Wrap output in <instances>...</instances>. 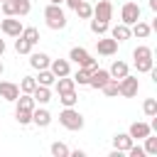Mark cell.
Instances as JSON below:
<instances>
[{
	"label": "cell",
	"instance_id": "ee69618b",
	"mask_svg": "<svg viewBox=\"0 0 157 157\" xmlns=\"http://www.w3.org/2000/svg\"><path fill=\"white\" fill-rule=\"evenodd\" d=\"M49 2H52V5H61L64 0H49Z\"/></svg>",
	"mask_w": 157,
	"mask_h": 157
},
{
	"label": "cell",
	"instance_id": "8fae6325",
	"mask_svg": "<svg viewBox=\"0 0 157 157\" xmlns=\"http://www.w3.org/2000/svg\"><path fill=\"white\" fill-rule=\"evenodd\" d=\"M96 47H98V54H103V56H113V54L118 52V42H115L113 37H108V39H98Z\"/></svg>",
	"mask_w": 157,
	"mask_h": 157
},
{
	"label": "cell",
	"instance_id": "484cf974",
	"mask_svg": "<svg viewBox=\"0 0 157 157\" xmlns=\"http://www.w3.org/2000/svg\"><path fill=\"white\" fill-rule=\"evenodd\" d=\"M37 88V78H32V76H25L22 81H20V93H32Z\"/></svg>",
	"mask_w": 157,
	"mask_h": 157
},
{
	"label": "cell",
	"instance_id": "44dd1931",
	"mask_svg": "<svg viewBox=\"0 0 157 157\" xmlns=\"http://www.w3.org/2000/svg\"><path fill=\"white\" fill-rule=\"evenodd\" d=\"M54 83H56V91H59V93L74 91V86H76V83H74V78H69V76H59V78H56Z\"/></svg>",
	"mask_w": 157,
	"mask_h": 157
},
{
	"label": "cell",
	"instance_id": "bcb514c9",
	"mask_svg": "<svg viewBox=\"0 0 157 157\" xmlns=\"http://www.w3.org/2000/svg\"><path fill=\"white\" fill-rule=\"evenodd\" d=\"M0 2H2V0H0Z\"/></svg>",
	"mask_w": 157,
	"mask_h": 157
},
{
	"label": "cell",
	"instance_id": "f546056e",
	"mask_svg": "<svg viewBox=\"0 0 157 157\" xmlns=\"http://www.w3.org/2000/svg\"><path fill=\"white\" fill-rule=\"evenodd\" d=\"M15 118H17L20 125H29V123H32V110H20V108H15Z\"/></svg>",
	"mask_w": 157,
	"mask_h": 157
},
{
	"label": "cell",
	"instance_id": "836d02e7",
	"mask_svg": "<svg viewBox=\"0 0 157 157\" xmlns=\"http://www.w3.org/2000/svg\"><path fill=\"white\" fill-rule=\"evenodd\" d=\"M132 59L137 61V59H152V49L150 47H137L135 52H132Z\"/></svg>",
	"mask_w": 157,
	"mask_h": 157
},
{
	"label": "cell",
	"instance_id": "d590c367",
	"mask_svg": "<svg viewBox=\"0 0 157 157\" xmlns=\"http://www.w3.org/2000/svg\"><path fill=\"white\" fill-rule=\"evenodd\" d=\"M135 66H137L140 74H150V71H152V59H137Z\"/></svg>",
	"mask_w": 157,
	"mask_h": 157
},
{
	"label": "cell",
	"instance_id": "5b68a950",
	"mask_svg": "<svg viewBox=\"0 0 157 157\" xmlns=\"http://www.w3.org/2000/svg\"><path fill=\"white\" fill-rule=\"evenodd\" d=\"M120 20H123V25H135L137 20H140V5L137 2H125L123 5V10H120Z\"/></svg>",
	"mask_w": 157,
	"mask_h": 157
},
{
	"label": "cell",
	"instance_id": "277c9868",
	"mask_svg": "<svg viewBox=\"0 0 157 157\" xmlns=\"http://www.w3.org/2000/svg\"><path fill=\"white\" fill-rule=\"evenodd\" d=\"M137 88H140V81H137V76H123V78H118V93L120 96H125V98H132V96H137Z\"/></svg>",
	"mask_w": 157,
	"mask_h": 157
},
{
	"label": "cell",
	"instance_id": "f1b7e54d",
	"mask_svg": "<svg viewBox=\"0 0 157 157\" xmlns=\"http://www.w3.org/2000/svg\"><path fill=\"white\" fill-rule=\"evenodd\" d=\"M91 32H93V34H98V37H101V34H105V32H108V22H101V20H96V17H93V20H91Z\"/></svg>",
	"mask_w": 157,
	"mask_h": 157
},
{
	"label": "cell",
	"instance_id": "7a4b0ae2",
	"mask_svg": "<svg viewBox=\"0 0 157 157\" xmlns=\"http://www.w3.org/2000/svg\"><path fill=\"white\" fill-rule=\"evenodd\" d=\"M69 59H71L74 64H78V66H83V69H88V71H96V69H98V61H96V59H91V54H88L83 47H74V49L69 52Z\"/></svg>",
	"mask_w": 157,
	"mask_h": 157
},
{
	"label": "cell",
	"instance_id": "83f0119b",
	"mask_svg": "<svg viewBox=\"0 0 157 157\" xmlns=\"http://www.w3.org/2000/svg\"><path fill=\"white\" fill-rule=\"evenodd\" d=\"M0 7H2V12H5V17L17 15V0H2V2H0Z\"/></svg>",
	"mask_w": 157,
	"mask_h": 157
},
{
	"label": "cell",
	"instance_id": "9a60e30c",
	"mask_svg": "<svg viewBox=\"0 0 157 157\" xmlns=\"http://www.w3.org/2000/svg\"><path fill=\"white\" fill-rule=\"evenodd\" d=\"M32 98H34V103H49L52 101V91H49V86H42V83H37V88L32 91Z\"/></svg>",
	"mask_w": 157,
	"mask_h": 157
},
{
	"label": "cell",
	"instance_id": "cb8c5ba5",
	"mask_svg": "<svg viewBox=\"0 0 157 157\" xmlns=\"http://www.w3.org/2000/svg\"><path fill=\"white\" fill-rule=\"evenodd\" d=\"M88 78H91V71L83 69V66H78V71H76V76H74V83H78V86H88Z\"/></svg>",
	"mask_w": 157,
	"mask_h": 157
},
{
	"label": "cell",
	"instance_id": "e0dca14e",
	"mask_svg": "<svg viewBox=\"0 0 157 157\" xmlns=\"http://www.w3.org/2000/svg\"><path fill=\"white\" fill-rule=\"evenodd\" d=\"M110 37L115 39V42H125V39H130V27L128 25H115L113 29H110Z\"/></svg>",
	"mask_w": 157,
	"mask_h": 157
},
{
	"label": "cell",
	"instance_id": "52a82bcc",
	"mask_svg": "<svg viewBox=\"0 0 157 157\" xmlns=\"http://www.w3.org/2000/svg\"><path fill=\"white\" fill-rule=\"evenodd\" d=\"M93 17L101 20V22H110V17H113V5H110V0H101V2L93 7Z\"/></svg>",
	"mask_w": 157,
	"mask_h": 157
},
{
	"label": "cell",
	"instance_id": "ba28073f",
	"mask_svg": "<svg viewBox=\"0 0 157 157\" xmlns=\"http://www.w3.org/2000/svg\"><path fill=\"white\" fill-rule=\"evenodd\" d=\"M17 96H20V86H17V83L0 81V98H5V101H10V103H15V101H17Z\"/></svg>",
	"mask_w": 157,
	"mask_h": 157
},
{
	"label": "cell",
	"instance_id": "6da1fadb",
	"mask_svg": "<svg viewBox=\"0 0 157 157\" xmlns=\"http://www.w3.org/2000/svg\"><path fill=\"white\" fill-rule=\"evenodd\" d=\"M44 20H47V27L49 29H64L66 27V15H64V10L59 7V5H47V10H44Z\"/></svg>",
	"mask_w": 157,
	"mask_h": 157
},
{
	"label": "cell",
	"instance_id": "3957f363",
	"mask_svg": "<svg viewBox=\"0 0 157 157\" xmlns=\"http://www.w3.org/2000/svg\"><path fill=\"white\" fill-rule=\"evenodd\" d=\"M59 123H61L66 130H81V128H83V115H81L78 110H74V108H64V110L59 113Z\"/></svg>",
	"mask_w": 157,
	"mask_h": 157
},
{
	"label": "cell",
	"instance_id": "d4e9b609",
	"mask_svg": "<svg viewBox=\"0 0 157 157\" xmlns=\"http://www.w3.org/2000/svg\"><path fill=\"white\" fill-rule=\"evenodd\" d=\"M56 81V76L49 71V69H39V78H37V83H42V86H52Z\"/></svg>",
	"mask_w": 157,
	"mask_h": 157
},
{
	"label": "cell",
	"instance_id": "d6a6232c",
	"mask_svg": "<svg viewBox=\"0 0 157 157\" xmlns=\"http://www.w3.org/2000/svg\"><path fill=\"white\" fill-rule=\"evenodd\" d=\"M69 152H71V150H69L64 142H54V145H52V155H54V157H69Z\"/></svg>",
	"mask_w": 157,
	"mask_h": 157
},
{
	"label": "cell",
	"instance_id": "7c38bea8",
	"mask_svg": "<svg viewBox=\"0 0 157 157\" xmlns=\"http://www.w3.org/2000/svg\"><path fill=\"white\" fill-rule=\"evenodd\" d=\"M150 132H152V128H150L147 123H132L130 130H128V135H130L132 140H145Z\"/></svg>",
	"mask_w": 157,
	"mask_h": 157
},
{
	"label": "cell",
	"instance_id": "f35d334b",
	"mask_svg": "<svg viewBox=\"0 0 157 157\" xmlns=\"http://www.w3.org/2000/svg\"><path fill=\"white\" fill-rule=\"evenodd\" d=\"M128 155H130V157H145V150H142V147H135V145H130Z\"/></svg>",
	"mask_w": 157,
	"mask_h": 157
},
{
	"label": "cell",
	"instance_id": "2e32d148",
	"mask_svg": "<svg viewBox=\"0 0 157 157\" xmlns=\"http://www.w3.org/2000/svg\"><path fill=\"white\" fill-rule=\"evenodd\" d=\"M130 145H132V137H130L128 132H118V135L113 137V147H115V150H120V152H128V150H130Z\"/></svg>",
	"mask_w": 157,
	"mask_h": 157
},
{
	"label": "cell",
	"instance_id": "5bb4252c",
	"mask_svg": "<svg viewBox=\"0 0 157 157\" xmlns=\"http://www.w3.org/2000/svg\"><path fill=\"white\" fill-rule=\"evenodd\" d=\"M49 56L44 54V52H34V54H29V66L32 69H49Z\"/></svg>",
	"mask_w": 157,
	"mask_h": 157
},
{
	"label": "cell",
	"instance_id": "8d00e7d4",
	"mask_svg": "<svg viewBox=\"0 0 157 157\" xmlns=\"http://www.w3.org/2000/svg\"><path fill=\"white\" fill-rule=\"evenodd\" d=\"M101 91H103L105 96H110V98H113V96H118V81H115V78H110V81H108Z\"/></svg>",
	"mask_w": 157,
	"mask_h": 157
},
{
	"label": "cell",
	"instance_id": "d6986e66",
	"mask_svg": "<svg viewBox=\"0 0 157 157\" xmlns=\"http://www.w3.org/2000/svg\"><path fill=\"white\" fill-rule=\"evenodd\" d=\"M15 103H17L20 110H34V98H32V93H20Z\"/></svg>",
	"mask_w": 157,
	"mask_h": 157
},
{
	"label": "cell",
	"instance_id": "9c48e42d",
	"mask_svg": "<svg viewBox=\"0 0 157 157\" xmlns=\"http://www.w3.org/2000/svg\"><path fill=\"white\" fill-rule=\"evenodd\" d=\"M108 81H110V74H108L105 69H96V71H91L88 86H91V88H103Z\"/></svg>",
	"mask_w": 157,
	"mask_h": 157
},
{
	"label": "cell",
	"instance_id": "603a6c76",
	"mask_svg": "<svg viewBox=\"0 0 157 157\" xmlns=\"http://www.w3.org/2000/svg\"><path fill=\"white\" fill-rule=\"evenodd\" d=\"M59 101L64 103V108H74L78 96H76V91H66V93H59Z\"/></svg>",
	"mask_w": 157,
	"mask_h": 157
},
{
	"label": "cell",
	"instance_id": "74e56055",
	"mask_svg": "<svg viewBox=\"0 0 157 157\" xmlns=\"http://www.w3.org/2000/svg\"><path fill=\"white\" fill-rule=\"evenodd\" d=\"M29 7H32V5H29V0H17V15H20V17H22V15H27V12H29Z\"/></svg>",
	"mask_w": 157,
	"mask_h": 157
},
{
	"label": "cell",
	"instance_id": "b9f144b4",
	"mask_svg": "<svg viewBox=\"0 0 157 157\" xmlns=\"http://www.w3.org/2000/svg\"><path fill=\"white\" fill-rule=\"evenodd\" d=\"M150 10H155V12H157V0H150Z\"/></svg>",
	"mask_w": 157,
	"mask_h": 157
},
{
	"label": "cell",
	"instance_id": "1f68e13d",
	"mask_svg": "<svg viewBox=\"0 0 157 157\" xmlns=\"http://www.w3.org/2000/svg\"><path fill=\"white\" fill-rule=\"evenodd\" d=\"M145 155H157V137H152V135H147L145 137Z\"/></svg>",
	"mask_w": 157,
	"mask_h": 157
},
{
	"label": "cell",
	"instance_id": "e575fe53",
	"mask_svg": "<svg viewBox=\"0 0 157 157\" xmlns=\"http://www.w3.org/2000/svg\"><path fill=\"white\" fill-rule=\"evenodd\" d=\"M142 110H145V115H150V118L157 115V101H155V98H147V101L142 103Z\"/></svg>",
	"mask_w": 157,
	"mask_h": 157
},
{
	"label": "cell",
	"instance_id": "ab89813d",
	"mask_svg": "<svg viewBox=\"0 0 157 157\" xmlns=\"http://www.w3.org/2000/svg\"><path fill=\"white\" fill-rule=\"evenodd\" d=\"M64 2H66V5H69V7H71V10H76V5H78V2H81V0H64Z\"/></svg>",
	"mask_w": 157,
	"mask_h": 157
},
{
	"label": "cell",
	"instance_id": "4316f807",
	"mask_svg": "<svg viewBox=\"0 0 157 157\" xmlns=\"http://www.w3.org/2000/svg\"><path fill=\"white\" fill-rule=\"evenodd\" d=\"M76 15H78L81 20H88V17L93 15V7H91L88 2H83V0H81V2L76 5Z\"/></svg>",
	"mask_w": 157,
	"mask_h": 157
},
{
	"label": "cell",
	"instance_id": "ac0fdd59",
	"mask_svg": "<svg viewBox=\"0 0 157 157\" xmlns=\"http://www.w3.org/2000/svg\"><path fill=\"white\" fill-rule=\"evenodd\" d=\"M108 74H110V78H123V76H128V64L125 61H113V66L108 69Z\"/></svg>",
	"mask_w": 157,
	"mask_h": 157
},
{
	"label": "cell",
	"instance_id": "60d3db41",
	"mask_svg": "<svg viewBox=\"0 0 157 157\" xmlns=\"http://www.w3.org/2000/svg\"><path fill=\"white\" fill-rule=\"evenodd\" d=\"M69 155H71V157H83L86 152H83V150H74V152H69Z\"/></svg>",
	"mask_w": 157,
	"mask_h": 157
},
{
	"label": "cell",
	"instance_id": "ffe728a7",
	"mask_svg": "<svg viewBox=\"0 0 157 157\" xmlns=\"http://www.w3.org/2000/svg\"><path fill=\"white\" fill-rule=\"evenodd\" d=\"M150 32H152V27H150L147 22H140V20H137V22L132 25V29H130V34H135V37H140V39H145Z\"/></svg>",
	"mask_w": 157,
	"mask_h": 157
},
{
	"label": "cell",
	"instance_id": "30bf717a",
	"mask_svg": "<svg viewBox=\"0 0 157 157\" xmlns=\"http://www.w3.org/2000/svg\"><path fill=\"white\" fill-rule=\"evenodd\" d=\"M49 71L59 78V76H69V71H71V64H69V59H54V61H49Z\"/></svg>",
	"mask_w": 157,
	"mask_h": 157
},
{
	"label": "cell",
	"instance_id": "f6af8a7d",
	"mask_svg": "<svg viewBox=\"0 0 157 157\" xmlns=\"http://www.w3.org/2000/svg\"><path fill=\"white\" fill-rule=\"evenodd\" d=\"M2 71H5V66H2V61H0V76H2Z\"/></svg>",
	"mask_w": 157,
	"mask_h": 157
},
{
	"label": "cell",
	"instance_id": "7402d4cb",
	"mask_svg": "<svg viewBox=\"0 0 157 157\" xmlns=\"http://www.w3.org/2000/svg\"><path fill=\"white\" fill-rule=\"evenodd\" d=\"M20 37H25V39H27V42H29V44L34 47V44L39 42V29H37V27H25Z\"/></svg>",
	"mask_w": 157,
	"mask_h": 157
},
{
	"label": "cell",
	"instance_id": "8992f818",
	"mask_svg": "<svg viewBox=\"0 0 157 157\" xmlns=\"http://www.w3.org/2000/svg\"><path fill=\"white\" fill-rule=\"evenodd\" d=\"M0 29H2L7 37H20L25 27H22V22L17 20V15H12V17H5V20L0 22Z\"/></svg>",
	"mask_w": 157,
	"mask_h": 157
},
{
	"label": "cell",
	"instance_id": "4dcf8cb0",
	"mask_svg": "<svg viewBox=\"0 0 157 157\" xmlns=\"http://www.w3.org/2000/svg\"><path fill=\"white\" fill-rule=\"evenodd\" d=\"M15 52H17V54H29V52H32V44H29L25 37H20V39L15 42Z\"/></svg>",
	"mask_w": 157,
	"mask_h": 157
},
{
	"label": "cell",
	"instance_id": "4fadbf2b",
	"mask_svg": "<svg viewBox=\"0 0 157 157\" xmlns=\"http://www.w3.org/2000/svg\"><path fill=\"white\" fill-rule=\"evenodd\" d=\"M32 123L39 125V128H47L52 123V113L47 108H37V110H32Z\"/></svg>",
	"mask_w": 157,
	"mask_h": 157
},
{
	"label": "cell",
	"instance_id": "7bdbcfd3",
	"mask_svg": "<svg viewBox=\"0 0 157 157\" xmlns=\"http://www.w3.org/2000/svg\"><path fill=\"white\" fill-rule=\"evenodd\" d=\"M5 54V39H0V56Z\"/></svg>",
	"mask_w": 157,
	"mask_h": 157
}]
</instances>
